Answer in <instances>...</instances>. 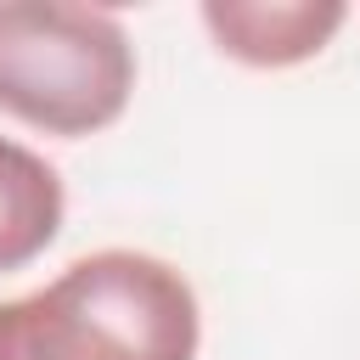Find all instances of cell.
<instances>
[{
    "mask_svg": "<svg viewBox=\"0 0 360 360\" xmlns=\"http://www.w3.org/2000/svg\"><path fill=\"white\" fill-rule=\"evenodd\" d=\"M191 281L135 248L73 259L39 292L0 304V360H197Z\"/></svg>",
    "mask_w": 360,
    "mask_h": 360,
    "instance_id": "6da1fadb",
    "label": "cell"
},
{
    "mask_svg": "<svg viewBox=\"0 0 360 360\" xmlns=\"http://www.w3.org/2000/svg\"><path fill=\"white\" fill-rule=\"evenodd\" d=\"M135 90L124 22L79 0H0V112L45 135L107 129Z\"/></svg>",
    "mask_w": 360,
    "mask_h": 360,
    "instance_id": "7a4b0ae2",
    "label": "cell"
},
{
    "mask_svg": "<svg viewBox=\"0 0 360 360\" xmlns=\"http://www.w3.org/2000/svg\"><path fill=\"white\" fill-rule=\"evenodd\" d=\"M343 17V0H202V28L248 68H298L321 56Z\"/></svg>",
    "mask_w": 360,
    "mask_h": 360,
    "instance_id": "3957f363",
    "label": "cell"
},
{
    "mask_svg": "<svg viewBox=\"0 0 360 360\" xmlns=\"http://www.w3.org/2000/svg\"><path fill=\"white\" fill-rule=\"evenodd\" d=\"M62 208V174L22 141L0 135V276L34 264L56 242Z\"/></svg>",
    "mask_w": 360,
    "mask_h": 360,
    "instance_id": "277c9868",
    "label": "cell"
}]
</instances>
